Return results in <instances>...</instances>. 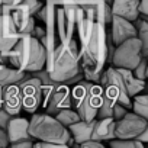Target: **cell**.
<instances>
[{
  "mask_svg": "<svg viewBox=\"0 0 148 148\" xmlns=\"http://www.w3.org/2000/svg\"><path fill=\"white\" fill-rule=\"evenodd\" d=\"M76 31L79 32L80 67L84 80L97 83L106 64V25L83 18Z\"/></svg>",
  "mask_w": 148,
  "mask_h": 148,
  "instance_id": "6da1fadb",
  "label": "cell"
},
{
  "mask_svg": "<svg viewBox=\"0 0 148 148\" xmlns=\"http://www.w3.org/2000/svg\"><path fill=\"white\" fill-rule=\"evenodd\" d=\"M45 70L57 83H64L82 71L77 41L70 39L67 42H58L45 60Z\"/></svg>",
  "mask_w": 148,
  "mask_h": 148,
  "instance_id": "7a4b0ae2",
  "label": "cell"
},
{
  "mask_svg": "<svg viewBox=\"0 0 148 148\" xmlns=\"http://www.w3.org/2000/svg\"><path fill=\"white\" fill-rule=\"evenodd\" d=\"M45 60L47 54L44 45L38 38L32 35L19 36V39L8 54V61L12 64V67L25 73L41 70L42 67H45Z\"/></svg>",
  "mask_w": 148,
  "mask_h": 148,
  "instance_id": "3957f363",
  "label": "cell"
},
{
  "mask_svg": "<svg viewBox=\"0 0 148 148\" xmlns=\"http://www.w3.org/2000/svg\"><path fill=\"white\" fill-rule=\"evenodd\" d=\"M71 87V108L77 112L82 121L96 119L102 103V87L89 80H80Z\"/></svg>",
  "mask_w": 148,
  "mask_h": 148,
  "instance_id": "277c9868",
  "label": "cell"
},
{
  "mask_svg": "<svg viewBox=\"0 0 148 148\" xmlns=\"http://www.w3.org/2000/svg\"><path fill=\"white\" fill-rule=\"evenodd\" d=\"M28 132L38 141L62 145H67V139L71 136L68 129L48 113H34L28 125Z\"/></svg>",
  "mask_w": 148,
  "mask_h": 148,
  "instance_id": "5b68a950",
  "label": "cell"
},
{
  "mask_svg": "<svg viewBox=\"0 0 148 148\" xmlns=\"http://www.w3.org/2000/svg\"><path fill=\"white\" fill-rule=\"evenodd\" d=\"M83 18V12L74 0H54V21L58 42L73 39L76 26Z\"/></svg>",
  "mask_w": 148,
  "mask_h": 148,
  "instance_id": "8992f818",
  "label": "cell"
},
{
  "mask_svg": "<svg viewBox=\"0 0 148 148\" xmlns=\"http://www.w3.org/2000/svg\"><path fill=\"white\" fill-rule=\"evenodd\" d=\"M97 84L102 87V95L112 102H116L126 109H131V97L126 92L123 79L116 67H109L102 71Z\"/></svg>",
  "mask_w": 148,
  "mask_h": 148,
  "instance_id": "52a82bcc",
  "label": "cell"
},
{
  "mask_svg": "<svg viewBox=\"0 0 148 148\" xmlns=\"http://www.w3.org/2000/svg\"><path fill=\"white\" fill-rule=\"evenodd\" d=\"M41 105L48 115H55L62 109L71 108V87L65 83H55L52 86L42 87Z\"/></svg>",
  "mask_w": 148,
  "mask_h": 148,
  "instance_id": "ba28073f",
  "label": "cell"
},
{
  "mask_svg": "<svg viewBox=\"0 0 148 148\" xmlns=\"http://www.w3.org/2000/svg\"><path fill=\"white\" fill-rule=\"evenodd\" d=\"M142 58V49H141V42L136 36L125 39L123 42L118 44L115 47L113 55L110 65L116 68H128L134 70L136 64Z\"/></svg>",
  "mask_w": 148,
  "mask_h": 148,
  "instance_id": "9c48e42d",
  "label": "cell"
},
{
  "mask_svg": "<svg viewBox=\"0 0 148 148\" xmlns=\"http://www.w3.org/2000/svg\"><path fill=\"white\" fill-rule=\"evenodd\" d=\"M19 92H21V100H22V109L28 113H35L42 102V87L41 82L36 77H32L31 73L18 83Z\"/></svg>",
  "mask_w": 148,
  "mask_h": 148,
  "instance_id": "30bf717a",
  "label": "cell"
},
{
  "mask_svg": "<svg viewBox=\"0 0 148 148\" xmlns=\"http://www.w3.org/2000/svg\"><path fill=\"white\" fill-rule=\"evenodd\" d=\"M10 10H12L10 8L2 5V13H0V54L6 58L9 51L19 39V32L15 26Z\"/></svg>",
  "mask_w": 148,
  "mask_h": 148,
  "instance_id": "8fae6325",
  "label": "cell"
},
{
  "mask_svg": "<svg viewBox=\"0 0 148 148\" xmlns=\"http://www.w3.org/2000/svg\"><path fill=\"white\" fill-rule=\"evenodd\" d=\"M29 121L25 118H19L18 115L12 116L6 132L9 136V145L13 148H32L34 147V138L28 132Z\"/></svg>",
  "mask_w": 148,
  "mask_h": 148,
  "instance_id": "7c38bea8",
  "label": "cell"
},
{
  "mask_svg": "<svg viewBox=\"0 0 148 148\" xmlns=\"http://www.w3.org/2000/svg\"><path fill=\"white\" fill-rule=\"evenodd\" d=\"M145 128H148V119L136 115L135 112H126L123 118L115 121V138L134 139Z\"/></svg>",
  "mask_w": 148,
  "mask_h": 148,
  "instance_id": "4fadbf2b",
  "label": "cell"
},
{
  "mask_svg": "<svg viewBox=\"0 0 148 148\" xmlns=\"http://www.w3.org/2000/svg\"><path fill=\"white\" fill-rule=\"evenodd\" d=\"M0 109L10 113L12 116L21 113L22 100L18 84H9L0 89Z\"/></svg>",
  "mask_w": 148,
  "mask_h": 148,
  "instance_id": "5bb4252c",
  "label": "cell"
},
{
  "mask_svg": "<svg viewBox=\"0 0 148 148\" xmlns=\"http://www.w3.org/2000/svg\"><path fill=\"white\" fill-rule=\"evenodd\" d=\"M12 19L15 22V26L19 32V36L23 35H32L34 28H35V19L29 12V8L23 3L16 5L15 8H12L10 10Z\"/></svg>",
  "mask_w": 148,
  "mask_h": 148,
  "instance_id": "9a60e30c",
  "label": "cell"
},
{
  "mask_svg": "<svg viewBox=\"0 0 148 148\" xmlns=\"http://www.w3.org/2000/svg\"><path fill=\"white\" fill-rule=\"evenodd\" d=\"M110 25H112V29L109 32H110V36H112V41H113L115 45L123 42L125 39L136 36V29L132 25V22L122 18V16L113 15L112 21H110Z\"/></svg>",
  "mask_w": 148,
  "mask_h": 148,
  "instance_id": "2e32d148",
  "label": "cell"
},
{
  "mask_svg": "<svg viewBox=\"0 0 148 148\" xmlns=\"http://www.w3.org/2000/svg\"><path fill=\"white\" fill-rule=\"evenodd\" d=\"M83 12L84 18H89L96 22H103L106 18V3L103 0H74ZM106 25V23H105Z\"/></svg>",
  "mask_w": 148,
  "mask_h": 148,
  "instance_id": "e0dca14e",
  "label": "cell"
},
{
  "mask_svg": "<svg viewBox=\"0 0 148 148\" xmlns=\"http://www.w3.org/2000/svg\"><path fill=\"white\" fill-rule=\"evenodd\" d=\"M90 138L96 141H102V142L113 139L115 138V119L112 116L96 119Z\"/></svg>",
  "mask_w": 148,
  "mask_h": 148,
  "instance_id": "ac0fdd59",
  "label": "cell"
},
{
  "mask_svg": "<svg viewBox=\"0 0 148 148\" xmlns=\"http://www.w3.org/2000/svg\"><path fill=\"white\" fill-rule=\"evenodd\" d=\"M138 2L139 0H113L110 9L112 15L122 16L128 21H135L139 13H138Z\"/></svg>",
  "mask_w": 148,
  "mask_h": 148,
  "instance_id": "d6986e66",
  "label": "cell"
},
{
  "mask_svg": "<svg viewBox=\"0 0 148 148\" xmlns=\"http://www.w3.org/2000/svg\"><path fill=\"white\" fill-rule=\"evenodd\" d=\"M96 123V119L93 121H77V122H74L71 123L70 126H67L70 135L73 136L74 139V144H82L87 139H90L92 136V131H93V126Z\"/></svg>",
  "mask_w": 148,
  "mask_h": 148,
  "instance_id": "ffe728a7",
  "label": "cell"
},
{
  "mask_svg": "<svg viewBox=\"0 0 148 148\" xmlns=\"http://www.w3.org/2000/svg\"><path fill=\"white\" fill-rule=\"evenodd\" d=\"M28 76V73L21 71L15 67H6L5 64H0V89L9 86V84H18Z\"/></svg>",
  "mask_w": 148,
  "mask_h": 148,
  "instance_id": "44dd1931",
  "label": "cell"
},
{
  "mask_svg": "<svg viewBox=\"0 0 148 148\" xmlns=\"http://www.w3.org/2000/svg\"><path fill=\"white\" fill-rule=\"evenodd\" d=\"M118 71L121 73V76L123 79V83H125V87H126V92H128L129 97H134L135 95L141 93L145 89V80L136 79L134 74H132V70L118 68Z\"/></svg>",
  "mask_w": 148,
  "mask_h": 148,
  "instance_id": "7402d4cb",
  "label": "cell"
},
{
  "mask_svg": "<svg viewBox=\"0 0 148 148\" xmlns=\"http://www.w3.org/2000/svg\"><path fill=\"white\" fill-rule=\"evenodd\" d=\"M131 109L145 119H148V96L147 95H135L134 99L131 97Z\"/></svg>",
  "mask_w": 148,
  "mask_h": 148,
  "instance_id": "603a6c76",
  "label": "cell"
},
{
  "mask_svg": "<svg viewBox=\"0 0 148 148\" xmlns=\"http://www.w3.org/2000/svg\"><path fill=\"white\" fill-rule=\"evenodd\" d=\"M55 119H57L61 125H64L65 128H67V126H70V125H71V123H74V122L80 121V118H79L77 112L74 110L73 108H67V109L60 110L58 113H55Z\"/></svg>",
  "mask_w": 148,
  "mask_h": 148,
  "instance_id": "cb8c5ba5",
  "label": "cell"
},
{
  "mask_svg": "<svg viewBox=\"0 0 148 148\" xmlns=\"http://www.w3.org/2000/svg\"><path fill=\"white\" fill-rule=\"evenodd\" d=\"M136 38L141 42L142 57H148V21H141L136 28Z\"/></svg>",
  "mask_w": 148,
  "mask_h": 148,
  "instance_id": "d4e9b609",
  "label": "cell"
},
{
  "mask_svg": "<svg viewBox=\"0 0 148 148\" xmlns=\"http://www.w3.org/2000/svg\"><path fill=\"white\" fill-rule=\"evenodd\" d=\"M112 148H142L144 144L136 141V139H121V138H113L109 141Z\"/></svg>",
  "mask_w": 148,
  "mask_h": 148,
  "instance_id": "484cf974",
  "label": "cell"
},
{
  "mask_svg": "<svg viewBox=\"0 0 148 148\" xmlns=\"http://www.w3.org/2000/svg\"><path fill=\"white\" fill-rule=\"evenodd\" d=\"M31 76H32V77H36V79L41 82V86H42V87L52 86V84H55V83H57V82H54V80L49 77V74H48V71L45 70V67H42L41 70L32 71V73H31Z\"/></svg>",
  "mask_w": 148,
  "mask_h": 148,
  "instance_id": "4316f807",
  "label": "cell"
},
{
  "mask_svg": "<svg viewBox=\"0 0 148 148\" xmlns=\"http://www.w3.org/2000/svg\"><path fill=\"white\" fill-rule=\"evenodd\" d=\"M132 74H134L136 79H139V80H145L147 79V57H142L141 58V61L132 70Z\"/></svg>",
  "mask_w": 148,
  "mask_h": 148,
  "instance_id": "83f0119b",
  "label": "cell"
},
{
  "mask_svg": "<svg viewBox=\"0 0 148 148\" xmlns=\"http://www.w3.org/2000/svg\"><path fill=\"white\" fill-rule=\"evenodd\" d=\"M21 3H23V5H26V6L29 8V12H31L32 16L38 12V9H41V8L44 6L42 0H22Z\"/></svg>",
  "mask_w": 148,
  "mask_h": 148,
  "instance_id": "f1b7e54d",
  "label": "cell"
},
{
  "mask_svg": "<svg viewBox=\"0 0 148 148\" xmlns=\"http://www.w3.org/2000/svg\"><path fill=\"white\" fill-rule=\"evenodd\" d=\"M126 112H128V109H126L125 106H122V105H119V103H115V105H113V110H112V118H113L115 121H118V119L123 118Z\"/></svg>",
  "mask_w": 148,
  "mask_h": 148,
  "instance_id": "f546056e",
  "label": "cell"
},
{
  "mask_svg": "<svg viewBox=\"0 0 148 148\" xmlns=\"http://www.w3.org/2000/svg\"><path fill=\"white\" fill-rule=\"evenodd\" d=\"M138 13L144 21H148V0H139L138 2Z\"/></svg>",
  "mask_w": 148,
  "mask_h": 148,
  "instance_id": "4dcf8cb0",
  "label": "cell"
},
{
  "mask_svg": "<svg viewBox=\"0 0 148 148\" xmlns=\"http://www.w3.org/2000/svg\"><path fill=\"white\" fill-rule=\"evenodd\" d=\"M10 118H12L10 113L5 112L3 109H0V129H6V126H8Z\"/></svg>",
  "mask_w": 148,
  "mask_h": 148,
  "instance_id": "1f68e13d",
  "label": "cell"
},
{
  "mask_svg": "<svg viewBox=\"0 0 148 148\" xmlns=\"http://www.w3.org/2000/svg\"><path fill=\"white\" fill-rule=\"evenodd\" d=\"M84 79V76H83V73L82 71H79L77 74H74L73 77H70L68 80H65L64 83L67 84V86H73V84H76V83H79L80 80H83Z\"/></svg>",
  "mask_w": 148,
  "mask_h": 148,
  "instance_id": "d6a6232c",
  "label": "cell"
},
{
  "mask_svg": "<svg viewBox=\"0 0 148 148\" xmlns=\"http://www.w3.org/2000/svg\"><path fill=\"white\" fill-rule=\"evenodd\" d=\"M82 147H93V148H103V142L102 141H96V139H87V141H84V142H82L80 144Z\"/></svg>",
  "mask_w": 148,
  "mask_h": 148,
  "instance_id": "836d02e7",
  "label": "cell"
},
{
  "mask_svg": "<svg viewBox=\"0 0 148 148\" xmlns=\"http://www.w3.org/2000/svg\"><path fill=\"white\" fill-rule=\"evenodd\" d=\"M9 147V136L6 129H0V148H6Z\"/></svg>",
  "mask_w": 148,
  "mask_h": 148,
  "instance_id": "e575fe53",
  "label": "cell"
},
{
  "mask_svg": "<svg viewBox=\"0 0 148 148\" xmlns=\"http://www.w3.org/2000/svg\"><path fill=\"white\" fill-rule=\"evenodd\" d=\"M134 139H136V141H139V142H142V144H145V142H148V128H145L142 132H139Z\"/></svg>",
  "mask_w": 148,
  "mask_h": 148,
  "instance_id": "d590c367",
  "label": "cell"
},
{
  "mask_svg": "<svg viewBox=\"0 0 148 148\" xmlns=\"http://www.w3.org/2000/svg\"><path fill=\"white\" fill-rule=\"evenodd\" d=\"M22 2V0H0V5H3V6H8V8H15L16 5H19Z\"/></svg>",
  "mask_w": 148,
  "mask_h": 148,
  "instance_id": "8d00e7d4",
  "label": "cell"
},
{
  "mask_svg": "<svg viewBox=\"0 0 148 148\" xmlns=\"http://www.w3.org/2000/svg\"><path fill=\"white\" fill-rule=\"evenodd\" d=\"M45 35V29L44 28H41V26H36L35 25V28H34V32H32V36H35V38H42Z\"/></svg>",
  "mask_w": 148,
  "mask_h": 148,
  "instance_id": "74e56055",
  "label": "cell"
},
{
  "mask_svg": "<svg viewBox=\"0 0 148 148\" xmlns=\"http://www.w3.org/2000/svg\"><path fill=\"white\" fill-rule=\"evenodd\" d=\"M34 18H36V19L41 21V22L45 21V3H44V6H42L41 9H38V12L34 15Z\"/></svg>",
  "mask_w": 148,
  "mask_h": 148,
  "instance_id": "f35d334b",
  "label": "cell"
},
{
  "mask_svg": "<svg viewBox=\"0 0 148 148\" xmlns=\"http://www.w3.org/2000/svg\"><path fill=\"white\" fill-rule=\"evenodd\" d=\"M103 2H105V3H108V5H112L113 0H103Z\"/></svg>",
  "mask_w": 148,
  "mask_h": 148,
  "instance_id": "ab89813d",
  "label": "cell"
}]
</instances>
